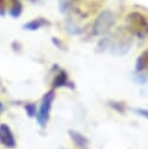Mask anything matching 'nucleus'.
I'll list each match as a JSON object with an SVG mask.
<instances>
[{
    "mask_svg": "<svg viewBox=\"0 0 148 149\" xmlns=\"http://www.w3.org/2000/svg\"><path fill=\"white\" fill-rule=\"evenodd\" d=\"M126 27L129 33L140 38L148 35V19L140 12H132L127 15Z\"/></svg>",
    "mask_w": 148,
    "mask_h": 149,
    "instance_id": "nucleus-1",
    "label": "nucleus"
},
{
    "mask_svg": "<svg viewBox=\"0 0 148 149\" xmlns=\"http://www.w3.org/2000/svg\"><path fill=\"white\" fill-rule=\"evenodd\" d=\"M115 23V16L110 10H103L93 22V33L94 35H105L111 30Z\"/></svg>",
    "mask_w": 148,
    "mask_h": 149,
    "instance_id": "nucleus-2",
    "label": "nucleus"
},
{
    "mask_svg": "<svg viewBox=\"0 0 148 149\" xmlns=\"http://www.w3.org/2000/svg\"><path fill=\"white\" fill-rule=\"evenodd\" d=\"M54 98H55L54 91L47 92L42 98V101H41V105H40V109L36 113V120H37V123L41 127H44L47 125L48 120H49L50 109H51V105H52Z\"/></svg>",
    "mask_w": 148,
    "mask_h": 149,
    "instance_id": "nucleus-3",
    "label": "nucleus"
},
{
    "mask_svg": "<svg viewBox=\"0 0 148 149\" xmlns=\"http://www.w3.org/2000/svg\"><path fill=\"white\" fill-rule=\"evenodd\" d=\"M0 143L6 148H15L16 141L14 137V134L10 129V127L6 123L0 125Z\"/></svg>",
    "mask_w": 148,
    "mask_h": 149,
    "instance_id": "nucleus-4",
    "label": "nucleus"
},
{
    "mask_svg": "<svg viewBox=\"0 0 148 149\" xmlns=\"http://www.w3.org/2000/svg\"><path fill=\"white\" fill-rule=\"evenodd\" d=\"M135 70L139 72L148 70V49L143 50L138 57L136 63H135Z\"/></svg>",
    "mask_w": 148,
    "mask_h": 149,
    "instance_id": "nucleus-5",
    "label": "nucleus"
},
{
    "mask_svg": "<svg viewBox=\"0 0 148 149\" xmlns=\"http://www.w3.org/2000/svg\"><path fill=\"white\" fill-rule=\"evenodd\" d=\"M71 139L73 140V142L82 149H87V144H89V141L85 136H83L82 134H79L78 132H75V130H70L69 132Z\"/></svg>",
    "mask_w": 148,
    "mask_h": 149,
    "instance_id": "nucleus-6",
    "label": "nucleus"
},
{
    "mask_svg": "<svg viewBox=\"0 0 148 149\" xmlns=\"http://www.w3.org/2000/svg\"><path fill=\"white\" fill-rule=\"evenodd\" d=\"M68 84H70V81L68 79V74L65 71H59L55 76V79L52 81L54 87H62V86H66Z\"/></svg>",
    "mask_w": 148,
    "mask_h": 149,
    "instance_id": "nucleus-7",
    "label": "nucleus"
},
{
    "mask_svg": "<svg viewBox=\"0 0 148 149\" xmlns=\"http://www.w3.org/2000/svg\"><path fill=\"white\" fill-rule=\"evenodd\" d=\"M43 24H44V22L41 19H35V20H31L30 22L23 24V28H26L28 30H36V29L41 28Z\"/></svg>",
    "mask_w": 148,
    "mask_h": 149,
    "instance_id": "nucleus-8",
    "label": "nucleus"
},
{
    "mask_svg": "<svg viewBox=\"0 0 148 149\" xmlns=\"http://www.w3.org/2000/svg\"><path fill=\"white\" fill-rule=\"evenodd\" d=\"M26 111H27V113H28L29 116L36 115V107H35L34 104H27L26 105Z\"/></svg>",
    "mask_w": 148,
    "mask_h": 149,
    "instance_id": "nucleus-9",
    "label": "nucleus"
},
{
    "mask_svg": "<svg viewBox=\"0 0 148 149\" xmlns=\"http://www.w3.org/2000/svg\"><path fill=\"white\" fill-rule=\"evenodd\" d=\"M134 112H136L139 115H141V116L148 119V109H147V108H135Z\"/></svg>",
    "mask_w": 148,
    "mask_h": 149,
    "instance_id": "nucleus-10",
    "label": "nucleus"
},
{
    "mask_svg": "<svg viewBox=\"0 0 148 149\" xmlns=\"http://www.w3.org/2000/svg\"><path fill=\"white\" fill-rule=\"evenodd\" d=\"M6 0H0V15H3L6 12Z\"/></svg>",
    "mask_w": 148,
    "mask_h": 149,
    "instance_id": "nucleus-11",
    "label": "nucleus"
},
{
    "mask_svg": "<svg viewBox=\"0 0 148 149\" xmlns=\"http://www.w3.org/2000/svg\"><path fill=\"white\" fill-rule=\"evenodd\" d=\"M2 109V104H1V101H0V111Z\"/></svg>",
    "mask_w": 148,
    "mask_h": 149,
    "instance_id": "nucleus-12",
    "label": "nucleus"
}]
</instances>
